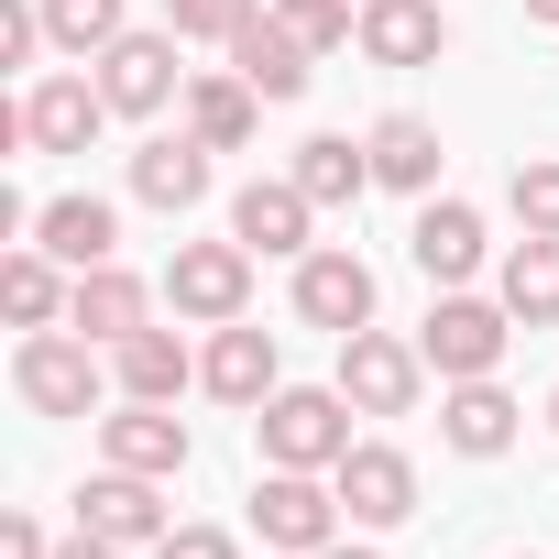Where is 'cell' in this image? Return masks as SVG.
Here are the masks:
<instances>
[{
  "label": "cell",
  "mask_w": 559,
  "mask_h": 559,
  "mask_svg": "<svg viewBox=\"0 0 559 559\" xmlns=\"http://www.w3.org/2000/svg\"><path fill=\"white\" fill-rule=\"evenodd\" d=\"M352 395L341 384H274L263 406H252V450H263V472H341V450H352Z\"/></svg>",
  "instance_id": "6da1fadb"
},
{
  "label": "cell",
  "mask_w": 559,
  "mask_h": 559,
  "mask_svg": "<svg viewBox=\"0 0 559 559\" xmlns=\"http://www.w3.org/2000/svg\"><path fill=\"white\" fill-rule=\"evenodd\" d=\"M504 341H515V308H504V297H461V286H439V308H428V330H417V352H428L439 384H483V373L504 362Z\"/></svg>",
  "instance_id": "7a4b0ae2"
},
{
  "label": "cell",
  "mask_w": 559,
  "mask_h": 559,
  "mask_svg": "<svg viewBox=\"0 0 559 559\" xmlns=\"http://www.w3.org/2000/svg\"><path fill=\"white\" fill-rule=\"evenodd\" d=\"M12 395H23L34 417H88V406H99V341H88V330H23Z\"/></svg>",
  "instance_id": "3957f363"
},
{
  "label": "cell",
  "mask_w": 559,
  "mask_h": 559,
  "mask_svg": "<svg viewBox=\"0 0 559 559\" xmlns=\"http://www.w3.org/2000/svg\"><path fill=\"white\" fill-rule=\"evenodd\" d=\"M165 308L198 319V330H230L252 308V241H176L165 263Z\"/></svg>",
  "instance_id": "277c9868"
},
{
  "label": "cell",
  "mask_w": 559,
  "mask_h": 559,
  "mask_svg": "<svg viewBox=\"0 0 559 559\" xmlns=\"http://www.w3.org/2000/svg\"><path fill=\"white\" fill-rule=\"evenodd\" d=\"M252 537L319 559V548L341 537V483H330V472H263V483H252Z\"/></svg>",
  "instance_id": "5b68a950"
},
{
  "label": "cell",
  "mask_w": 559,
  "mask_h": 559,
  "mask_svg": "<svg viewBox=\"0 0 559 559\" xmlns=\"http://www.w3.org/2000/svg\"><path fill=\"white\" fill-rule=\"evenodd\" d=\"M341 395H352L362 417H417V395H428V352L395 341V330H352V341H341Z\"/></svg>",
  "instance_id": "8992f818"
},
{
  "label": "cell",
  "mask_w": 559,
  "mask_h": 559,
  "mask_svg": "<svg viewBox=\"0 0 559 559\" xmlns=\"http://www.w3.org/2000/svg\"><path fill=\"white\" fill-rule=\"evenodd\" d=\"M297 319H308V330H330V341L373 330V263H362V252H341V241L297 252Z\"/></svg>",
  "instance_id": "52a82bcc"
},
{
  "label": "cell",
  "mask_w": 559,
  "mask_h": 559,
  "mask_svg": "<svg viewBox=\"0 0 559 559\" xmlns=\"http://www.w3.org/2000/svg\"><path fill=\"white\" fill-rule=\"evenodd\" d=\"M187 450H198V439H187V417H176V406H143V395H121V406L99 417V461H110V472L176 483V472H187Z\"/></svg>",
  "instance_id": "ba28073f"
},
{
  "label": "cell",
  "mask_w": 559,
  "mask_h": 559,
  "mask_svg": "<svg viewBox=\"0 0 559 559\" xmlns=\"http://www.w3.org/2000/svg\"><path fill=\"white\" fill-rule=\"evenodd\" d=\"M330 483H341V515H352V526H406V515H417V461H406L395 439H352Z\"/></svg>",
  "instance_id": "9c48e42d"
},
{
  "label": "cell",
  "mask_w": 559,
  "mask_h": 559,
  "mask_svg": "<svg viewBox=\"0 0 559 559\" xmlns=\"http://www.w3.org/2000/svg\"><path fill=\"white\" fill-rule=\"evenodd\" d=\"M176 45H187V34H121L110 56H88V67H99V99H110L121 121H154V110L176 99Z\"/></svg>",
  "instance_id": "30bf717a"
},
{
  "label": "cell",
  "mask_w": 559,
  "mask_h": 559,
  "mask_svg": "<svg viewBox=\"0 0 559 559\" xmlns=\"http://www.w3.org/2000/svg\"><path fill=\"white\" fill-rule=\"evenodd\" d=\"M99 121H121V110L99 99V78H34V88H23V143H34V154H88Z\"/></svg>",
  "instance_id": "8fae6325"
},
{
  "label": "cell",
  "mask_w": 559,
  "mask_h": 559,
  "mask_svg": "<svg viewBox=\"0 0 559 559\" xmlns=\"http://www.w3.org/2000/svg\"><path fill=\"white\" fill-rule=\"evenodd\" d=\"M483 209H461V198H428L417 209V230H406V263L428 274V286H472V274H483Z\"/></svg>",
  "instance_id": "7c38bea8"
},
{
  "label": "cell",
  "mask_w": 559,
  "mask_h": 559,
  "mask_svg": "<svg viewBox=\"0 0 559 559\" xmlns=\"http://www.w3.org/2000/svg\"><path fill=\"white\" fill-rule=\"evenodd\" d=\"M198 384H209L219 406H263L274 384H286V362H274V330H252V319L209 330V352H198Z\"/></svg>",
  "instance_id": "4fadbf2b"
},
{
  "label": "cell",
  "mask_w": 559,
  "mask_h": 559,
  "mask_svg": "<svg viewBox=\"0 0 559 559\" xmlns=\"http://www.w3.org/2000/svg\"><path fill=\"white\" fill-rule=\"evenodd\" d=\"M78 526L110 537V548H154L176 515H165V483H143V472H99V483L78 493Z\"/></svg>",
  "instance_id": "5bb4252c"
},
{
  "label": "cell",
  "mask_w": 559,
  "mask_h": 559,
  "mask_svg": "<svg viewBox=\"0 0 559 559\" xmlns=\"http://www.w3.org/2000/svg\"><path fill=\"white\" fill-rule=\"evenodd\" d=\"M308 219H319V198H308L297 176H252V187L230 198V241H252V252H319Z\"/></svg>",
  "instance_id": "9a60e30c"
},
{
  "label": "cell",
  "mask_w": 559,
  "mask_h": 559,
  "mask_svg": "<svg viewBox=\"0 0 559 559\" xmlns=\"http://www.w3.org/2000/svg\"><path fill=\"white\" fill-rule=\"evenodd\" d=\"M34 241H45L67 274L121 263V209H110V198H88V187H78V198H45V209H34Z\"/></svg>",
  "instance_id": "2e32d148"
},
{
  "label": "cell",
  "mask_w": 559,
  "mask_h": 559,
  "mask_svg": "<svg viewBox=\"0 0 559 559\" xmlns=\"http://www.w3.org/2000/svg\"><path fill=\"white\" fill-rule=\"evenodd\" d=\"M143 319H154V286H143V274H121V263H88L78 297H67V330H88L99 352H121Z\"/></svg>",
  "instance_id": "e0dca14e"
},
{
  "label": "cell",
  "mask_w": 559,
  "mask_h": 559,
  "mask_svg": "<svg viewBox=\"0 0 559 559\" xmlns=\"http://www.w3.org/2000/svg\"><path fill=\"white\" fill-rule=\"evenodd\" d=\"M132 198L165 209V219H187V209L209 198V143H198V132H154V143L132 154Z\"/></svg>",
  "instance_id": "ac0fdd59"
},
{
  "label": "cell",
  "mask_w": 559,
  "mask_h": 559,
  "mask_svg": "<svg viewBox=\"0 0 559 559\" xmlns=\"http://www.w3.org/2000/svg\"><path fill=\"white\" fill-rule=\"evenodd\" d=\"M515 417H526V406H515V395H504L493 373H483V384H450V395H439V439H450L461 461H504V450H515Z\"/></svg>",
  "instance_id": "d6986e66"
},
{
  "label": "cell",
  "mask_w": 559,
  "mask_h": 559,
  "mask_svg": "<svg viewBox=\"0 0 559 559\" xmlns=\"http://www.w3.org/2000/svg\"><path fill=\"white\" fill-rule=\"evenodd\" d=\"M252 121H263V88H252L241 67H209V78H187V132H198L209 154H241V143H252Z\"/></svg>",
  "instance_id": "ffe728a7"
},
{
  "label": "cell",
  "mask_w": 559,
  "mask_h": 559,
  "mask_svg": "<svg viewBox=\"0 0 559 559\" xmlns=\"http://www.w3.org/2000/svg\"><path fill=\"white\" fill-rule=\"evenodd\" d=\"M450 23H439V0H362V56L373 67H439Z\"/></svg>",
  "instance_id": "44dd1931"
},
{
  "label": "cell",
  "mask_w": 559,
  "mask_h": 559,
  "mask_svg": "<svg viewBox=\"0 0 559 559\" xmlns=\"http://www.w3.org/2000/svg\"><path fill=\"white\" fill-rule=\"evenodd\" d=\"M67 297H78V274L45 241H23L12 263H0V308H12V330H67Z\"/></svg>",
  "instance_id": "7402d4cb"
},
{
  "label": "cell",
  "mask_w": 559,
  "mask_h": 559,
  "mask_svg": "<svg viewBox=\"0 0 559 559\" xmlns=\"http://www.w3.org/2000/svg\"><path fill=\"white\" fill-rule=\"evenodd\" d=\"M110 373H121V395H143V406H176V395L198 384V352H187L176 330H154V319H143V330L110 352Z\"/></svg>",
  "instance_id": "603a6c76"
},
{
  "label": "cell",
  "mask_w": 559,
  "mask_h": 559,
  "mask_svg": "<svg viewBox=\"0 0 559 559\" xmlns=\"http://www.w3.org/2000/svg\"><path fill=\"white\" fill-rule=\"evenodd\" d=\"M230 67H241V78H252V88H263V99H297V88H308V78H319V56H308V45H297V34H286V23H274V12H263V23H241V34H230Z\"/></svg>",
  "instance_id": "cb8c5ba5"
},
{
  "label": "cell",
  "mask_w": 559,
  "mask_h": 559,
  "mask_svg": "<svg viewBox=\"0 0 559 559\" xmlns=\"http://www.w3.org/2000/svg\"><path fill=\"white\" fill-rule=\"evenodd\" d=\"M362 143H373V187H406V198H428V187H439V132H428L417 110H384Z\"/></svg>",
  "instance_id": "d4e9b609"
},
{
  "label": "cell",
  "mask_w": 559,
  "mask_h": 559,
  "mask_svg": "<svg viewBox=\"0 0 559 559\" xmlns=\"http://www.w3.org/2000/svg\"><path fill=\"white\" fill-rule=\"evenodd\" d=\"M504 308H515V330H559V241L548 230H526L515 252H504V286H493Z\"/></svg>",
  "instance_id": "484cf974"
},
{
  "label": "cell",
  "mask_w": 559,
  "mask_h": 559,
  "mask_svg": "<svg viewBox=\"0 0 559 559\" xmlns=\"http://www.w3.org/2000/svg\"><path fill=\"white\" fill-rule=\"evenodd\" d=\"M297 187H308L319 209H352V198L373 187V143H352V132H308V143H297Z\"/></svg>",
  "instance_id": "4316f807"
},
{
  "label": "cell",
  "mask_w": 559,
  "mask_h": 559,
  "mask_svg": "<svg viewBox=\"0 0 559 559\" xmlns=\"http://www.w3.org/2000/svg\"><path fill=\"white\" fill-rule=\"evenodd\" d=\"M45 34H56L67 56H110L132 23H121V0H45Z\"/></svg>",
  "instance_id": "83f0119b"
},
{
  "label": "cell",
  "mask_w": 559,
  "mask_h": 559,
  "mask_svg": "<svg viewBox=\"0 0 559 559\" xmlns=\"http://www.w3.org/2000/svg\"><path fill=\"white\" fill-rule=\"evenodd\" d=\"M263 12L286 23V34L308 45V56H341V45L362 34V12H352V0H263Z\"/></svg>",
  "instance_id": "f1b7e54d"
},
{
  "label": "cell",
  "mask_w": 559,
  "mask_h": 559,
  "mask_svg": "<svg viewBox=\"0 0 559 559\" xmlns=\"http://www.w3.org/2000/svg\"><path fill=\"white\" fill-rule=\"evenodd\" d=\"M504 209H515V230H548L559 241V154H526L504 176Z\"/></svg>",
  "instance_id": "f546056e"
},
{
  "label": "cell",
  "mask_w": 559,
  "mask_h": 559,
  "mask_svg": "<svg viewBox=\"0 0 559 559\" xmlns=\"http://www.w3.org/2000/svg\"><path fill=\"white\" fill-rule=\"evenodd\" d=\"M241 23H263V0H165V34L187 45H230Z\"/></svg>",
  "instance_id": "4dcf8cb0"
},
{
  "label": "cell",
  "mask_w": 559,
  "mask_h": 559,
  "mask_svg": "<svg viewBox=\"0 0 559 559\" xmlns=\"http://www.w3.org/2000/svg\"><path fill=\"white\" fill-rule=\"evenodd\" d=\"M143 559H241V548H230L219 526H165V537H154Z\"/></svg>",
  "instance_id": "1f68e13d"
},
{
  "label": "cell",
  "mask_w": 559,
  "mask_h": 559,
  "mask_svg": "<svg viewBox=\"0 0 559 559\" xmlns=\"http://www.w3.org/2000/svg\"><path fill=\"white\" fill-rule=\"evenodd\" d=\"M0 559H56V537L34 515H0Z\"/></svg>",
  "instance_id": "d6a6232c"
},
{
  "label": "cell",
  "mask_w": 559,
  "mask_h": 559,
  "mask_svg": "<svg viewBox=\"0 0 559 559\" xmlns=\"http://www.w3.org/2000/svg\"><path fill=\"white\" fill-rule=\"evenodd\" d=\"M56 559H121V548H110V537H88V526H78V537H67V548H56Z\"/></svg>",
  "instance_id": "836d02e7"
},
{
  "label": "cell",
  "mask_w": 559,
  "mask_h": 559,
  "mask_svg": "<svg viewBox=\"0 0 559 559\" xmlns=\"http://www.w3.org/2000/svg\"><path fill=\"white\" fill-rule=\"evenodd\" d=\"M319 559H384V548H341V537H330V548H319Z\"/></svg>",
  "instance_id": "e575fe53"
},
{
  "label": "cell",
  "mask_w": 559,
  "mask_h": 559,
  "mask_svg": "<svg viewBox=\"0 0 559 559\" xmlns=\"http://www.w3.org/2000/svg\"><path fill=\"white\" fill-rule=\"evenodd\" d=\"M526 12H537V23H559V0H526Z\"/></svg>",
  "instance_id": "d590c367"
},
{
  "label": "cell",
  "mask_w": 559,
  "mask_h": 559,
  "mask_svg": "<svg viewBox=\"0 0 559 559\" xmlns=\"http://www.w3.org/2000/svg\"><path fill=\"white\" fill-rule=\"evenodd\" d=\"M548 428H559V395H548Z\"/></svg>",
  "instance_id": "8d00e7d4"
}]
</instances>
